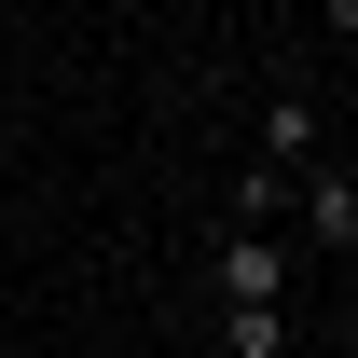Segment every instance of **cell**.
Returning <instances> with one entry per match:
<instances>
[{"mask_svg": "<svg viewBox=\"0 0 358 358\" xmlns=\"http://www.w3.org/2000/svg\"><path fill=\"white\" fill-rule=\"evenodd\" d=\"M221 303H289V248H275L262 221L221 234Z\"/></svg>", "mask_w": 358, "mask_h": 358, "instance_id": "6da1fadb", "label": "cell"}, {"mask_svg": "<svg viewBox=\"0 0 358 358\" xmlns=\"http://www.w3.org/2000/svg\"><path fill=\"white\" fill-rule=\"evenodd\" d=\"M289 207H303V248H331V262L358 248V179H345V166H303V179H289Z\"/></svg>", "mask_w": 358, "mask_h": 358, "instance_id": "7a4b0ae2", "label": "cell"}, {"mask_svg": "<svg viewBox=\"0 0 358 358\" xmlns=\"http://www.w3.org/2000/svg\"><path fill=\"white\" fill-rule=\"evenodd\" d=\"M262 166H275V179H303V166H317V96H303V83L262 110Z\"/></svg>", "mask_w": 358, "mask_h": 358, "instance_id": "3957f363", "label": "cell"}, {"mask_svg": "<svg viewBox=\"0 0 358 358\" xmlns=\"http://www.w3.org/2000/svg\"><path fill=\"white\" fill-rule=\"evenodd\" d=\"M221 345L234 358H289V303H221Z\"/></svg>", "mask_w": 358, "mask_h": 358, "instance_id": "277c9868", "label": "cell"}, {"mask_svg": "<svg viewBox=\"0 0 358 358\" xmlns=\"http://www.w3.org/2000/svg\"><path fill=\"white\" fill-rule=\"evenodd\" d=\"M124 14H138V0H124Z\"/></svg>", "mask_w": 358, "mask_h": 358, "instance_id": "5b68a950", "label": "cell"}]
</instances>
